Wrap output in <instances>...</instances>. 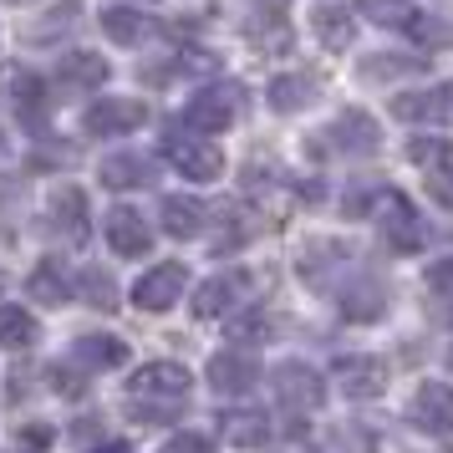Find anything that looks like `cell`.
Returning <instances> with one entry per match:
<instances>
[{
	"instance_id": "obj_17",
	"label": "cell",
	"mask_w": 453,
	"mask_h": 453,
	"mask_svg": "<svg viewBox=\"0 0 453 453\" xmlns=\"http://www.w3.org/2000/svg\"><path fill=\"white\" fill-rule=\"evenodd\" d=\"M103 184L107 188H143L153 184V164H148L143 153H112V158H103Z\"/></svg>"
},
{
	"instance_id": "obj_5",
	"label": "cell",
	"mask_w": 453,
	"mask_h": 453,
	"mask_svg": "<svg viewBox=\"0 0 453 453\" xmlns=\"http://www.w3.org/2000/svg\"><path fill=\"white\" fill-rule=\"evenodd\" d=\"M331 382L347 397H377L388 388V362H377V357H336L331 362Z\"/></svg>"
},
{
	"instance_id": "obj_24",
	"label": "cell",
	"mask_w": 453,
	"mask_h": 453,
	"mask_svg": "<svg viewBox=\"0 0 453 453\" xmlns=\"http://www.w3.org/2000/svg\"><path fill=\"white\" fill-rule=\"evenodd\" d=\"M357 11L362 16H372L377 26H388V31H408L412 26V0H357Z\"/></svg>"
},
{
	"instance_id": "obj_37",
	"label": "cell",
	"mask_w": 453,
	"mask_h": 453,
	"mask_svg": "<svg viewBox=\"0 0 453 453\" xmlns=\"http://www.w3.org/2000/svg\"><path fill=\"white\" fill-rule=\"evenodd\" d=\"M214 66H219L214 51H184V72H214Z\"/></svg>"
},
{
	"instance_id": "obj_25",
	"label": "cell",
	"mask_w": 453,
	"mask_h": 453,
	"mask_svg": "<svg viewBox=\"0 0 453 453\" xmlns=\"http://www.w3.org/2000/svg\"><path fill=\"white\" fill-rule=\"evenodd\" d=\"M311 92H316L311 77H275V82H270V107H275V112H301V107L311 103Z\"/></svg>"
},
{
	"instance_id": "obj_3",
	"label": "cell",
	"mask_w": 453,
	"mask_h": 453,
	"mask_svg": "<svg viewBox=\"0 0 453 453\" xmlns=\"http://www.w3.org/2000/svg\"><path fill=\"white\" fill-rule=\"evenodd\" d=\"M148 123V107L138 97H97V103L82 112V127L92 138H127Z\"/></svg>"
},
{
	"instance_id": "obj_9",
	"label": "cell",
	"mask_w": 453,
	"mask_h": 453,
	"mask_svg": "<svg viewBox=\"0 0 453 453\" xmlns=\"http://www.w3.org/2000/svg\"><path fill=\"white\" fill-rule=\"evenodd\" d=\"M275 392H280V403L286 408H321V397H326V382H321V372L306 367V362H286V367H275Z\"/></svg>"
},
{
	"instance_id": "obj_18",
	"label": "cell",
	"mask_w": 453,
	"mask_h": 453,
	"mask_svg": "<svg viewBox=\"0 0 453 453\" xmlns=\"http://www.w3.org/2000/svg\"><path fill=\"white\" fill-rule=\"evenodd\" d=\"M240 296H245V280H240V275H214V280H204L199 296H194V316H204V321L209 316H225Z\"/></svg>"
},
{
	"instance_id": "obj_34",
	"label": "cell",
	"mask_w": 453,
	"mask_h": 453,
	"mask_svg": "<svg viewBox=\"0 0 453 453\" xmlns=\"http://www.w3.org/2000/svg\"><path fill=\"white\" fill-rule=\"evenodd\" d=\"M428 194L443 209H453V168H433V173H428Z\"/></svg>"
},
{
	"instance_id": "obj_2",
	"label": "cell",
	"mask_w": 453,
	"mask_h": 453,
	"mask_svg": "<svg viewBox=\"0 0 453 453\" xmlns=\"http://www.w3.org/2000/svg\"><path fill=\"white\" fill-rule=\"evenodd\" d=\"M377 229H382V240H388L397 255H412V250H423V219H418V209L397 194V188H382L377 194Z\"/></svg>"
},
{
	"instance_id": "obj_41",
	"label": "cell",
	"mask_w": 453,
	"mask_h": 453,
	"mask_svg": "<svg viewBox=\"0 0 453 453\" xmlns=\"http://www.w3.org/2000/svg\"><path fill=\"white\" fill-rule=\"evenodd\" d=\"M449 367H453V347H449Z\"/></svg>"
},
{
	"instance_id": "obj_4",
	"label": "cell",
	"mask_w": 453,
	"mask_h": 453,
	"mask_svg": "<svg viewBox=\"0 0 453 453\" xmlns=\"http://www.w3.org/2000/svg\"><path fill=\"white\" fill-rule=\"evenodd\" d=\"M184 118H188V127L204 133V138L234 127V118H240V87H209V92H199V97L188 103Z\"/></svg>"
},
{
	"instance_id": "obj_13",
	"label": "cell",
	"mask_w": 453,
	"mask_h": 453,
	"mask_svg": "<svg viewBox=\"0 0 453 453\" xmlns=\"http://www.w3.org/2000/svg\"><path fill=\"white\" fill-rule=\"evenodd\" d=\"M46 219H51V229L57 234H66V240H77V234H87V194L82 188H57L51 199H46Z\"/></svg>"
},
{
	"instance_id": "obj_30",
	"label": "cell",
	"mask_w": 453,
	"mask_h": 453,
	"mask_svg": "<svg viewBox=\"0 0 453 453\" xmlns=\"http://www.w3.org/2000/svg\"><path fill=\"white\" fill-rule=\"evenodd\" d=\"M418 66H423V57H397V51H388V57H377V62H362V77H367V82H382V77L418 72Z\"/></svg>"
},
{
	"instance_id": "obj_22",
	"label": "cell",
	"mask_w": 453,
	"mask_h": 453,
	"mask_svg": "<svg viewBox=\"0 0 453 453\" xmlns=\"http://www.w3.org/2000/svg\"><path fill=\"white\" fill-rule=\"evenodd\" d=\"M103 31L112 36V42L127 46V42H143V36H148V21L133 11V5H107V11H103Z\"/></svg>"
},
{
	"instance_id": "obj_1",
	"label": "cell",
	"mask_w": 453,
	"mask_h": 453,
	"mask_svg": "<svg viewBox=\"0 0 453 453\" xmlns=\"http://www.w3.org/2000/svg\"><path fill=\"white\" fill-rule=\"evenodd\" d=\"M194 388V377H188L184 362H148L127 377V397L133 403H158V408H179Z\"/></svg>"
},
{
	"instance_id": "obj_19",
	"label": "cell",
	"mask_w": 453,
	"mask_h": 453,
	"mask_svg": "<svg viewBox=\"0 0 453 453\" xmlns=\"http://www.w3.org/2000/svg\"><path fill=\"white\" fill-rule=\"evenodd\" d=\"M408 31L423 51H443V46H453V11H418Z\"/></svg>"
},
{
	"instance_id": "obj_29",
	"label": "cell",
	"mask_w": 453,
	"mask_h": 453,
	"mask_svg": "<svg viewBox=\"0 0 453 453\" xmlns=\"http://www.w3.org/2000/svg\"><path fill=\"white\" fill-rule=\"evenodd\" d=\"M26 290H31V301H46V306H66L72 301V290H66V280L57 275L51 265L31 270V280H26Z\"/></svg>"
},
{
	"instance_id": "obj_10",
	"label": "cell",
	"mask_w": 453,
	"mask_h": 453,
	"mask_svg": "<svg viewBox=\"0 0 453 453\" xmlns=\"http://www.w3.org/2000/svg\"><path fill=\"white\" fill-rule=\"evenodd\" d=\"M260 382V362L250 351H214L209 357V388L214 392H250Z\"/></svg>"
},
{
	"instance_id": "obj_21",
	"label": "cell",
	"mask_w": 453,
	"mask_h": 453,
	"mask_svg": "<svg viewBox=\"0 0 453 453\" xmlns=\"http://www.w3.org/2000/svg\"><path fill=\"white\" fill-rule=\"evenodd\" d=\"M316 36H321L326 46H336V51L351 46L357 42V21H351V11H342V5H321V11H316Z\"/></svg>"
},
{
	"instance_id": "obj_12",
	"label": "cell",
	"mask_w": 453,
	"mask_h": 453,
	"mask_svg": "<svg viewBox=\"0 0 453 453\" xmlns=\"http://www.w3.org/2000/svg\"><path fill=\"white\" fill-rule=\"evenodd\" d=\"M331 138H336V153H351V158L377 153V143H382V133H377V123H372L367 112H342L331 123Z\"/></svg>"
},
{
	"instance_id": "obj_26",
	"label": "cell",
	"mask_w": 453,
	"mask_h": 453,
	"mask_svg": "<svg viewBox=\"0 0 453 453\" xmlns=\"http://www.w3.org/2000/svg\"><path fill=\"white\" fill-rule=\"evenodd\" d=\"M408 164L418 168H453V138H408Z\"/></svg>"
},
{
	"instance_id": "obj_14",
	"label": "cell",
	"mask_w": 453,
	"mask_h": 453,
	"mask_svg": "<svg viewBox=\"0 0 453 453\" xmlns=\"http://www.w3.org/2000/svg\"><path fill=\"white\" fill-rule=\"evenodd\" d=\"M0 92L11 97V107L21 112V118H42V103H46V87H42V77H31L26 66H5L0 72Z\"/></svg>"
},
{
	"instance_id": "obj_40",
	"label": "cell",
	"mask_w": 453,
	"mask_h": 453,
	"mask_svg": "<svg viewBox=\"0 0 453 453\" xmlns=\"http://www.w3.org/2000/svg\"><path fill=\"white\" fill-rule=\"evenodd\" d=\"M0 290H5V270H0Z\"/></svg>"
},
{
	"instance_id": "obj_31",
	"label": "cell",
	"mask_w": 453,
	"mask_h": 453,
	"mask_svg": "<svg viewBox=\"0 0 453 453\" xmlns=\"http://www.w3.org/2000/svg\"><path fill=\"white\" fill-rule=\"evenodd\" d=\"M265 336H270V316L265 311H245V316L229 321V342H250V347H260Z\"/></svg>"
},
{
	"instance_id": "obj_38",
	"label": "cell",
	"mask_w": 453,
	"mask_h": 453,
	"mask_svg": "<svg viewBox=\"0 0 453 453\" xmlns=\"http://www.w3.org/2000/svg\"><path fill=\"white\" fill-rule=\"evenodd\" d=\"M26 443H31V449H46V443H51V433H42V428H26Z\"/></svg>"
},
{
	"instance_id": "obj_20",
	"label": "cell",
	"mask_w": 453,
	"mask_h": 453,
	"mask_svg": "<svg viewBox=\"0 0 453 453\" xmlns=\"http://www.w3.org/2000/svg\"><path fill=\"white\" fill-rule=\"evenodd\" d=\"M62 82L66 87H103L107 82V62L103 57H92V51H72V57H62Z\"/></svg>"
},
{
	"instance_id": "obj_35",
	"label": "cell",
	"mask_w": 453,
	"mask_h": 453,
	"mask_svg": "<svg viewBox=\"0 0 453 453\" xmlns=\"http://www.w3.org/2000/svg\"><path fill=\"white\" fill-rule=\"evenodd\" d=\"M428 118H438V123H453V82H443L438 92H428Z\"/></svg>"
},
{
	"instance_id": "obj_7",
	"label": "cell",
	"mask_w": 453,
	"mask_h": 453,
	"mask_svg": "<svg viewBox=\"0 0 453 453\" xmlns=\"http://www.w3.org/2000/svg\"><path fill=\"white\" fill-rule=\"evenodd\" d=\"M412 423L433 438H449L453 433V388L449 382H423L412 392Z\"/></svg>"
},
{
	"instance_id": "obj_16",
	"label": "cell",
	"mask_w": 453,
	"mask_h": 453,
	"mask_svg": "<svg viewBox=\"0 0 453 453\" xmlns=\"http://www.w3.org/2000/svg\"><path fill=\"white\" fill-rule=\"evenodd\" d=\"M219 433H225V443H234V449H260L270 438V418L255 408H234L219 418Z\"/></svg>"
},
{
	"instance_id": "obj_23",
	"label": "cell",
	"mask_w": 453,
	"mask_h": 453,
	"mask_svg": "<svg viewBox=\"0 0 453 453\" xmlns=\"http://www.w3.org/2000/svg\"><path fill=\"white\" fill-rule=\"evenodd\" d=\"M127 357V342H118V336H82L77 342V362L82 367H118Z\"/></svg>"
},
{
	"instance_id": "obj_27",
	"label": "cell",
	"mask_w": 453,
	"mask_h": 453,
	"mask_svg": "<svg viewBox=\"0 0 453 453\" xmlns=\"http://www.w3.org/2000/svg\"><path fill=\"white\" fill-rule=\"evenodd\" d=\"M0 342L5 347H31L36 342V321H31V311H21V306H0Z\"/></svg>"
},
{
	"instance_id": "obj_32",
	"label": "cell",
	"mask_w": 453,
	"mask_h": 453,
	"mask_svg": "<svg viewBox=\"0 0 453 453\" xmlns=\"http://www.w3.org/2000/svg\"><path fill=\"white\" fill-rule=\"evenodd\" d=\"M82 296H87V306H97V311H118V286L107 280L103 270H87V275H82Z\"/></svg>"
},
{
	"instance_id": "obj_8",
	"label": "cell",
	"mask_w": 453,
	"mask_h": 453,
	"mask_svg": "<svg viewBox=\"0 0 453 453\" xmlns=\"http://www.w3.org/2000/svg\"><path fill=\"white\" fill-rule=\"evenodd\" d=\"M184 286H188V270L179 265V260H173V265H158L133 286V306L138 311H168L179 296H184Z\"/></svg>"
},
{
	"instance_id": "obj_33",
	"label": "cell",
	"mask_w": 453,
	"mask_h": 453,
	"mask_svg": "<svg viewBox=\"0 0 453 453\" xmlns=\"http://www.w3.org/2000/svg\"><path fill=\"white\" fill-rule=\"evenodd\" d=\"M164 453H214V449H209L204 433H173L164 443Z\"/></svg>"
},
{
	"instance_id": "obj_6",
	"label": "cell",
	"mask_w": 453,
	"mask_h": 453,
	"mask_svg": "<svg viewBox=\"0 0 453 453\" xmlns=\"http://www.w3.org/2000/svg\"><path fill=\"white\" fill-rule=\"evenodd\" d=\"M164 153L184 179H219L225 173V153L209 138H173V143H164Z\"/></svg>"
},
{
	"instance_id": "obj_36",
	"label": "cell",
	"mask_w": 453,
	"mask_h": 453,
	"mask_svg": "<svg viewBox=\"0 0 453 453\" xmlns=\"http://www.w3.org/2000/svg\"><path fill=\"white\" fill-rule=\"evenodd\" d=\"M428 286L438 290V296H453V255H449V260H433V265H428Z\"/></svg>"
},
{
	"instance_id": "obj_11",
	"label": "cell",
	"mask_w": 453,
	"mask_h": 453,
	"mask_svg": "<svg viewBox=\"0 0 453 453\" xmlns=\"http://www.w3.org/2000/svg\"><path fill=\"white\" fill-rule=\"evenodd\" d=\"M107 245L118 255H127V260H138V255L153 250V229H148V219L138 209H112L107 214Z\"/></svg>"
},
{
	"instance_id": "obj_15",
	"label": "cell",
	"mask_w": 453,
	"mask_h": 453,
	"mask_svg": "<svg viewBox=\"0 0 453 453\" xmlns=\"http://www.w3.org/2000/svg\"><path fill=\"white\" fill-rule=\"evenodd\" d=\"M209 225V209L199 199H188V194H168L164 199V229L173 240H194V234H204Z\"/></svg>"
},
{
	"instance_id": "obj_39",
	"label": "cell",
	"mask_w": 453,
	"mask_h": 453,
	"mask_svg": "<svg viewBox=\"0 0 453 453\" xmlns=\"http://www.w3.org/2000/svg\"><path fill=\"white\" fill-rule=\"evenodd\" d=\"M103 453H127V449H103Z\"/></svg>"
},
{
	"instance_id": "obj_28",
	"label": "cell",
	"mask_w": 453,
	"mask_h": 453,
	"mask_svg": "<svg viewBox=\"0 0 453 453\" xmlns=\"http://www.w3.org/2000/svg\"><path fill=\"white\" fill-rule=\"evenodd\" d=\"M382 311H388V301H382L377 286H357V290L342 296V316H347V321H377Z\"/></svg>"
}]
</instances>
